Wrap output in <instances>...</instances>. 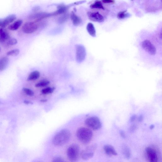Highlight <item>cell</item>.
<instances>
[{
	"instance_id": "obj_1",
	"label": "cell",
	"mask_w": 162,
	"mask_h": 162,
	"mask_svg": "<svg viewBox=\"0 0 162 162\" xmlns=\"http://www.w3.org/2000/svg\"><path fill=\"white\" fill-rule=\"evenodd\" d=\"M71 137L70 131L64 129L58 132L52 139L53 145L57 146H61L65 145L69 140Z\"/></svg>"
},
{
	"instance_id": "obj_2",
	"label": "cell",
	"mask_w": 162,
	"mask_h": 162,
	"mask_svg": "<svg viewBox=\"0 0 162 162\" xmlns=\"http://www.w3.org/2000/svg\"><path fill=\"white\" fill-rule=\"evenodd\" d=\"M78 140L83 144H87L90 142L93 137V132L90 129L81 127L78 129L76 133Z\"/></svg>"
},
{
	"instance_id": "obj_3",
	"label": "cell",
	"mask_w": 162,
	"mask_h": 162,
	"mask_svg": "<svg viewBox=\"0 0 162 162\" xmlns=\"http://www.w3.org/2000/svg\"><path fill=\"white\" fill-rule=\"evenodd\" d=\"M80 148L77 144H72L68 148L67 155L68 159L72 162L77 161L79 157Z\"/></svg>"
},
{
	"instance_id": "obj_4",
	"label": "cell",
	"mask_w": 162,
	"mask_h": 162,
	"mask_svg": "<svg viewBox=\"0 0 162 162\" xmlns=\"http://www.w3.org/2000/svg\"><path fill=\"white\" fill-rule=\"evenodd\" d=\"M85 123L88 127L94 130H97L102 127L101 123L98 118L96 117H92L87 118Z\"/></svg>"
},
{
	"instance_id": "obj_5",
	"label": "cell",
	"mask_w": 162,
	"mask_h": 162,
	"mask_svg": "<svg viewBox=\"0 0 162 162\" xmlns=\"http://www.w3.org/2000/svg\"><path fill=\"white\" fill-rule=\"evenodd\" d=\"M86 51L85 47L81 44L76 46V57L77 62L79 63L82 62L85 59Z\"/></svg>"
},
{
	"instance_id": "obj_6",
	"label": "cell",
	"mask_w": 162,
	"mask_h": 162,
	"mask_svg": "<svg viewBox=\"0 0 162 162\" xmlns=\"http://www.w3.org/2000/svg\"><path fill=\"white\" fill-rule=\"evenodd\" d=\"M142 47L143 49L152 56L155 55L156 53V49L155 46L148 40H146L142 42Z\"/></svg>"
},
{
	"instance_id": "obj_7",
	"label": "cell",
	"mask_w": 162,
	"mask_h": 162,
	"mask_svg": "<svg viewBox=\"0 0 162 162\" xmlns=\"http://www.w3.org/2000/svg\"><path fill=\"white\" fill-rule=\"evenodd\" d=\"M38 29V25L34 22H28L25 23L23 26V32L26 34H31L35 32Z\"/></svg>"
},
{
	"instance_id": "obj_8",
	"label": "cell",
	"mask_w": 162,
	"mask_h": 162,
	"mask_svg": "<svg viewBox=\"0 0 162 162\" xmlns=\"http://www.w3.org/2000/svg\"><path fill=\"white\" fill-rule=\"evenodd\" d=\"M87 15L89 19L93 21L101 23L104 21L103 16L98 12H89Z\"/></svg>"
},
{
	"instance_id": "obj_9",
	"label": "cell",
	"mask_w": 162,
	"mask_h": 162,
	"mask_svg": "<svg viewBox=\"0 0 162 162\" xmlns=\"http://www.w3.org/2000/svg\"><path fill=\"white\" fill-rule=\"evenodd\" d=\"M146 150L150 162H158L157 155L154 149L148 147Z\"/></svg>"
},
{
	"instance_id": "obj_10",
	"label": "cell",
	"mask_w": 162,
	"mask_h": 162,
	"mask_svg": "<svg viewBox=\"0 0 162 162\" xmlns=\"http://www.w3.org/2000/svg\"><path fill=\"white\" fill-rule=\"evenodd\" d=\"M51 16H53V13H46L45 12H39L33 14L29 16V18L32 19H36L35 21L37 22L40 21L45 18L47 17Z\"/></svg>"
},
{
	"instance_id": "obj_11",
	"label": "cell",
	"mask_w": 162,
	"mask_h": 162,
	"mask_svg": "<svg viewBox=\"0 0 162 162\" xmlns=\"http://www.w3.org/2000/svg\"><path fill=\"white\" fill-rule=\"evenodd\" d=\"M94 155V151L86 149L82 151L81 156L82 159L87 160L92 158Z\"/></svg>"
},
{
	"instance_id": "obj_12",
	"label": "cell",
	"mask_w": 162,
	"mask_h": 162,
	"mask_svg": "<svg viewBox=\"0 0 162 162\" xmlns=\"http://www.w3.org/2000/svg\"><path fill=\"white\" fill-rule=\"evenodd\" d=\"M16 19V15L14 14L7 16L3 20L2 28H4L13 22Z\"/></svg>"
},
{
	"instance_id": "obj_13",
	"label": "cell",
	"mask_w": 162,
	"mask_h": 162,
	"mask_svg": "<svg viewBox=\"0 0 162 162\" xmlns=\"http://www.w3.org/2000/svg\"><path fill=\"white\" fill-rule=\"evenodd\" d=\"M104 150L108 155L116 156L118 155L117 153L114 148L111 145H105L104 147Z\"/></svg>"
},
{
	"instance_id": "obj_14",
	"label": "cell",
	"mask_w": 162,
	"mask_h": 162,
	"mask_svg": "<svg viewBox=\"0 0 162 162\" xmlns=\"http://www.w3.org/2000/svg\"><path fill=\"white\" fill-rule=\"evenodd\" d=\"M70 18L73 24L75 25H78L82 22L81 18L73 12H72L70 14Z\"/></svg>"
},
{
	"instance_id": "obj_15",
	"label": "cell",
	"mask_w": 162,
	"mask_h": 162,
	"mask_svg": "<svg viewBox=\"0 0 162 162\" xmlns=\"http://www.w3.org/2000/svg\"><path fill=\"white\" fill-rule=\"evenodd\" d=\"M9 63V59L7 57H4L0 59V70L3 71L7 67Z\"/></svg>"
},
{
	"instance_id": "obj_16",
	"label": "cell",
	"mask_w": 162,
	"mask_h": 162,
	"mask_svg": "<svg viewBox=\"0 0 162 162\" xmlns=\"http://www.w3.org/2000/svg\"><path fill=\"white\" fill-rule=\"evenodd\" d=\"M86 29L89 34L93 37H95L96 31L93 24L91 23H89L86 26Z\"/></svg>"
},
{
	"instance_id": "obj_17",
	"label": "cell",
	"mask_w": 162,
	"mask_h": 162,
	"mask_svg": "<svg viewBox=\"0 0 162 162\" xmlns=\"http://www.w3.org/2000/svg\"><path fill=\"white\" fill-rule=\"evenodd\" d=\"M23 23L22 20H19L16 21L13 24L8 26V29L12 30H15L18 29Z\"/></svg>"
},
{
	"instance_id": "obj_18",
	"label": "cell",
	"mask_w": 162,
	"mask_h": 162,
	"mask_svg": "<svg viewBox=\"0 0 162 162\" xmlns=\"http://www.w3.org/2000/svg\"><path fill=\"white\" fill-rule=\"evenodd\" d=\"M40 76V73L37 71H35L31 73L28 78V81H34L38 79Z\"/></svg>"
},
{
	"instance_id": "obj_19",
	"label": "cell",
	"mask_w": 162,
	"mask_h": 162,
	"mask_svg": "<svg viewBox=\"0 0 162 162\" xmlns=\"http://www.w3.org/2000/svg\"><path fill=\"white\" fill-rule=\"evenodd\" d=\"M68 8V6L64 5L59 6L58 7V9L57 11L53 13L54 15L61 14L64 13L66 12Z\"/></svg>"
},
{
	"instance_id": "obj_20",
	"label": "cell",
	"mask_w": 162,
	"mask_h": 162,
	"mask_svg": "<svg viewBox=\"0 0 162 162\" xmlns=\"http://www.w3.org/2000/svg\"><path fill=\"white\" fill-rule=\"evenodd\" d=\"M10 39V36L9 34L5 30L0 34V43H3Z\"/></svg>"
},
{
	"instance_id": "obj_21",
	"label": "cell",
	"mask_w": 162,
	"mask_h": 162,
	"mask_svg": "<svg viewBox=\"0 0 162 162\" xmlns=\"http://www.w3.org/2000/svg\"><path fill=\"white\" fill-rule=\"evenodd\" d=\"M130 14L127 12V11H124L119 12L117 15V17L118 19L122 20L130 17Z\"/></svg>"
},
{
	"instance_id": "obj_22",
	"label": "cell",
	"mask_w": 162,
	"mask_h": 162,
	"mask_svg": "<svg viewBox=\"0 0 162 162\" xmlns=\"http://www.w3.org/2000/svg\"><path fill=\"white\" fill-rule=\"evenodd\" d=\"M90 7L92 9H100L104 10L101 1H96L94 4L91 5Z\"/></svg>"
},
{
	"instance_id": "obj_23",
	"label": "cell",
	"mask_w": 162,
	"mask_h": 162,
	"mask_svg": "<svg viewBox=\"0 0 162 162\" xmlns=\"http://www.w3.org/2000/svg\"><path fill=\"white\" fill-rule=\"evenodd\" d=\"M20 50L19 49H16L11 50L7 53V55L11 56H16L19 55Z\"/></svg>"
},
{
	"instance_id": "obj_24",
	"label": "cell",
	"mask_w": 162,
	"mask_h": 162,
	"mask_svg": "<svg viewBox=\"0 0 162 162\" xmlns=\"http://www.w3.org/2000/svg\"><path fill=\"white\" fill-rule=\"evenodd\" d=\"M50 83V82L47 80H43L39 82L35 85L37 87H42L46 86Z\"/></svg>"
},
{
	"instance_id": "obj_25",
	"label": "cell",
	"mask_w": 162,
	"mask_h": 162,
	"mask_svg": "<svg viewBox=\"0 0 162 162\" xmlns=\"http://www.w3.org/2000/svg\"><path fill=\"white\" fill-rule=\"evenodd\" d=\"M54 90V88L48 87L43 89L41 91V93L44 95L49 94L52 93Z\"/></svg>"
},
{
	"instance_id": "obj_26",
	"label": "cell",
	"mask_w": 162,
	"mask_h": 162,
	"mask_svg": "<svg viewBox=\"0 0 162 162\" xmlns=\"http://www.w3.org/2000/svg\"><path fill=\"white\" fill-rule=\"evenodd\" d=\"M123 153L125 157L129 159L131 156V153L129 148L127 146L124 147L123 150Z\"/></svg>"
},
{
	"instance_id": "obj_27",
	"label": "cell",
	"mask_w": 162,
	"mask_h": 162,
	"mask_svg": "<svg viewBox=\"0 0 162 162\" xmlns=\"http://www.w3.org/2000/svg\"><path fill=\"white\" fill-rule=\"evenodd\" d=\"M69 16L68 14H65L61 17L58 20V22L60 24L65 22L68 19Z\"/></svg>"
},
{
	"instance_id": "obj_28",
	"label": "cell",
	"mask_w": 162,
	"mask_h": 162,
	"mask_svg": "<svg viewBox=\"0 0 162 162\" xmlns=\"http://www.w3.org/2000/svg\"><path fill=\"white\" fill-rule=\"evenodd\" d=\"M23 91L25 94L28 96H32L34 95V92L31 90L30 89L25 88H23Z\"/></svg>"
},
{
	"instance_id": "obj_29",
	"label": "cell",
	"mask_w": 162,
	"mask_h": 162,
	"mask_svg": "<svg viewBox=\"0 0 162 162\" xmlns=\"http://www.w3.org/2000/svg\"><path fill=\"white\" fill-rule=\"evenodd\" d=\"M52 162H65L64 159L60 156H56L54 158Z\"/></svg>"
},
{
	"instance_id": "obj_30",
	"label": "cell",
	"mask_w": 162,
	"mask_h": 162,
	"mask_svg": "<svg viewBox=\"0 0 162 162\" xmlns=\"http://www.w3.org/2000/svg\"><path fill=\"white\" fill-rule=\"evenodd\" d=\"M17 40L14 38L10 39L7 42L8 45H13L16 44L17 43Z\"/></svg>"
},
{
	"instance_id": "obj_31",
	"label": "cell",
	"mask_w": 162,
	"mask_h": 162,
	"mask_svg": "<svg viewBox=\"0 0 162 162\" xmlns=\"http://www.w3.org/2000/svg\"><path fill=\"white\" fill-rule=\"evenodd\" d=\"M101 2L104 4H114L115 3V1L113 0H103Z\"/></svg>"
},
{
	"instance_id": "obj_32",
	"label": "cell",
	"mask_w": 162,
	"mask_h": 162,
	"mask_svg": "<svg viewBox=\"0 0 162 162\" xmlns=\"http://www.w3.org/2000/svg\"><path fill=\"white\" fill-rule=\"evenodd\" d=\"M136 128V126L135 125H132L130 127V130L132 132L133 131L135 130Z\"/></svg>"
},
{
	"instance_id": "obj_33",
	"label": "cell",
	"mask_w": 162,
	"mask_h": 162,
	"mask_svg": "<svg viewBox=\"0 0 162 162\" xmlns=\"http://www.w3.org/2000/svg\"><path fill=\"white\" fill-rule=\"evenodd\" d=\"M137 118V116L136 115H134L133 116H132L131 118V122H133L135 121Z\"/></svg>"
},
{
	"instance_id": "obj_34",
	"label": "cell",
	"mask_w": 162,
	"mask_h": 162,
	"mask_svg": "<svg viewBox=\"0 0 162 162\" xmlns=\"http://www.w3.org/2000/svg\"><path fill=\"white\" fill-rule=\"evenodd\" d=\"M143 120V117L142 115H140L138 118V121L139 122H141Z\"/></svg>"
},
{
	"instance_id": "obj_35",
	"label": "cell",
	"mask_w": 162,
	"mask_h": 162,
	"mask_svg": "<svg viewBox=\"0 0 162 162\" xmlns=\"http://www.w3.org/2000/svg\"><path fill=\"white\" fill-rule=\"evenodd\" d=\"M24 103L27 104H32V102L28 100H25L24 101Z\"/></svg>"
},
{
	"instance_id": "obj_36",
	"label": "cell",
	"mask_w": 162,
	"mask_h": 162,
	"mask_svg": "<svg viewBox=\"0 0 162 162\" xmlns=\"http://www.w3.org/2000/svg\"><path fill=\"white\" fill-rule=\"evenodd\" d=\"M120 135L123 137L124 138L125 137V134L123 131L121 132Z\"/></svg>"
},
{
	"instance_id": "obj_37",
	"label": "cell",
	"mask_w": 162,
	"mask_h": 162,
	"mask_svg": "<svg viewBox=\"0 0 162 162\" xmlns=\"http://www.w3.org/2000/svg\"><path fill=\"white\" fill-rule=\"evenodd\" d=\"M3 20L2 19H0V28L2 27Z\"/></svg>"
},
{
	"instance_id": "obj_38",
	"label": "cell",
	"mask_w": 162,
	"mask_h": 162,
	"mask_svg": "<svg viewBox=\"0 0 162 162\" xmlns=\"http://www.w3.org/2000/svg\"><path fill=\"white\" fill-rule=\"evenodd\" d=\"M4 31L3 28L2 27L0 28V34H1Z\"/></svg>"
},
{
	"instance_id": "obj_39",
	"label": "cell",
	"mask_w": 162,
	"mask_h": 162,
	"mask_svg": "<svg viewBox=\"0 0 162 162\" xmlns=\"http://www.w3.org/2000/svg\"><path fill=\"white\" fill-rule=\"evenodd\" d=\"M154 125H151L150 126V129H153L154 128Z\"/></svg>"
},
{
	"instance_id": "obj_40",
	"label": "cell",
	"mask_w": 162,
	"mask_h": 162,
	"mask_svg": "<svg viewBox=\"0 0 162 162\" xmlns=\"http://www.w3.org/2000/svg\"><path fill=\"white\" fill-rule=\"evenodd\" d=\"M0 51H1V47H0Z\"/></svg>"
},
{
	"instance_id": "obj_41",
	"label": "cell",
	"mask_w": 162,
	"mask_h": 162,
	"mask_svg": "<svg viewBox=\"0 0 162 162\" xmlns=\"http://www.w3.org/2000/svg\"></svg>"
}]
</instances>
